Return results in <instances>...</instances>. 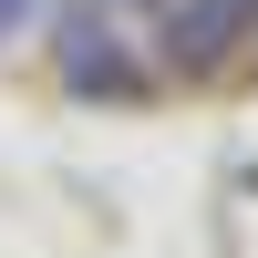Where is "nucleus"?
Wrapping results in <instances>:
<instances>
[{"label": "nucleus", "instance_id": "1", "mask_svg": "<svg viewBox=\"0 0 258 258\" xmlns=\"http://www.w3.org/2000/svg\"><path fill=\"white\" fill-rule=\"evenodd\" d=\"M52 73H62V93H93V103L145 93V41H135V31H114V21H83V11H62V0H52Z\"/></svg>", "mask_w": 258, "mask_h": 258}, {"label": "nucleus", "instance_id": "2", "mask_svg": "<svg viewBox=\"0 0 258 258\" xmlns=\"http://www.w3.org/2000/svg\"><path fill=\"white\" fill-rule=\"evenodd\" d=\"M165 52H176V73H217L227 52L258 31V0H165Z\"/></svg>", "mask_w": 258, "mask_h": 258}, {"label": "nucleus", "instance_id": "3", "mask_svg": "<svg viewBox=\"0 0 258 258\" xmlns=\"http://www.w3.org/2000/svg\"><path fill=\"white\" fill-rule=\"evenodd\" d=\"M62 11H83V21H114V31H155V21H165V0H62Z\"/></svg>", "mask_w": 258, "mask_h": 258}, {"label": "nucleus", "instance_id": "4", "mask_svg": "<svg viewBox=\"0 0 258 258\" xmlns=\"http://www.w3.org/2000/svg\"><path fill=\"white\" fill-rule=\"evenodd\" d=\"M41 0H0V41H21V21H31Z\"/></svg>", "mask_w": 258, "mask_h": 258}]
</instances>
